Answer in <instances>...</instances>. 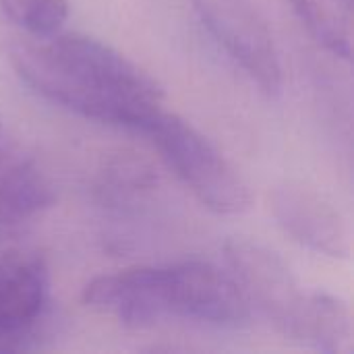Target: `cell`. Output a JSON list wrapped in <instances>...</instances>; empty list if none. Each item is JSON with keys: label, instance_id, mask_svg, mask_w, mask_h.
Segmentation results:
<instances>
[{"label": "cell", "instance_id": "6da1fadb", "mask_svg": "<svg viewBox=\"0 0 354 354\" xmlns=\"http://www.w3.org/2000/svg\"><path fill=\"white\" fill-rule=\"evenodd\" d=\"M10 62L39 95L97 122L143 133L162 110L164 87L156 77L83 33H56L44 46L17 44Z\"/></svg>", "mask_w": 354, "mask_h": 354}, {"label": "cell", "instance_id": "7a4b0ae2", "mask_svg": "<svg viewBox=\"0 0 354 354\" xmlns=\"http://www.w3.org/2000/svg\"><path fill=\"white\" fill-rule=\"evenodd\" d=\"M143 133L153 139L168 166L207 209L222 216L251 209L253 193L249 183L189 120L162 108Z\"/></svg>", "mask_w": 354, "mask_h": 354}, {"label": "cell", "instance_id": "3957f363", "mask_svg": "<svg viewBox=\"0 0 354 354\" xmlns=\"http://www.w3.org/2000/svg\"><path fill=\"white\" fill-rule=\"evenodd\" d=\"M224 255L249 307H255L282 336L299 340L309 295L286 261L270 247L245 236L226 241Z\"/></svg>", "mask_w": 354, "mask_h": 354}, {"label": "cell", "instance_id": "277c9868", "mask_svg": "<svg viewBox=\"0 0 354 354\" xmlns=\"http://www.w3.org/2000/svg\"><path fill=\"white\" fill-rule=\"evenodd\" d=\"M193 6L228 56L257 87L278 97L284 89V71L274 35L251 0H193Z\"/></svg>", "mask_w": 354, "mask_h": 354}, {"label": "cell", "instance_id": "5b68a950", "mask_svg": "<svg viewBox=\"0 0 354 354\" xmlns=\"http://www.w3.org/2000/svg\"><path fill=\"white\" fill-rule=\"evenodd\" d=\"M160 297L164 315L218 328H239L251 317V307L236 280L214 263L199 259L164 266Z\"/></svg>", "mask_w": 354, "mask_h": 354}, {"label": "cell", "instance_id": "8992f818", "mask_svg": "<svg viewBox=\"0 0 354 354\" xmlns=\"http://www.w3.org/2000/svg\"><path fill=\"white\" fill-rule=\"evenodd\" d=\"M270 209L278 226L309 251L332 259L351 255L344 218L315 189L292 180L282 183L270 193Z\"/></svg>", "mask_w": 354, "mask_h": 354}, {"label": "cell", "instance_id": "52a82bcc", "mask_svg": "<svg viewBox=\"0 0 354 354\" xmlns=\"http://www.w3.org/2000/svg\"><path fill=\"white\" fill-rule=\"evenodd\" d=\"M83 303L114 313L129 328H147L164 315L160 268H131L93 278L83 288Z\"/></svg>", "mask_w": 354, "mask_h": 354}, {"label": "cell", "instance_id": "ba28073f", "mask_svg": "<svg viewBox=\"0 0 354 354\" xmlns=\"http://www.w3.org/2000/svg\"><path fill=\"white\" fill-rule=\"evenodd\" d=\"M48 268L25 249L0 255V338L25 332L39 317L48 301Z\"/></svg>", "mask_w": 354, "mask_h": 354}, {"label": "cell", "instance_id": "9c48e42d", "mask_svg": "<svg viewBox=\"0 0 354 354\" xmlns=\"http://www.w3.org/2000/svg\"><path fill=\"white\" fill-rule=\"evenodd\" d=\"M54 203V191L37 164L6 135L0 120V230H12Z\"/></svg>", "mask_w": 354, "mask_h": 354}, {"label": "cell", "instance_id": "30bf717a", "mask_svg": "<svg viewBox=\"0 0 354 354\" xmlns=\"http://www.w3.org/2000/svg\"><path fill=\"white\" fill-rule=\"evenodd\" d=\"M299 340L322 353L351 354L354 348L351 307L330 292H311L307 297Z\"/></svg>", "mask_w": 354, "mask_h": 354}, {"label": "cell", "instance_id": "8fae6325", "mask_svg": "<svg viewBox=\"0 0 354 354\" xmlns=\"http://www.w3.org/2000/svg\"><path fill=\"white\" fill-rule=\"evenodd\" d=\"M290 6L319 46L342 60L353 58L351 29L334 8L322 0H290Z\"/></svg>", "mask_w": 354, "mask_h": 354}, {"label": "cell", "instance_id": "7c38bea8", "mask_svg": "<svg viewBox=\"0 0 354 354\" xmlns=\"http://www.w3.org/2000/svg\"><path fill=\"white\" fill-rule=\"evenodd\" d=\"M0 10L21 29L37 37H52L66 23L71 6L68 0H0Z\"/></svg>", "mask_w": 354, "mask_h": 354}, {"label": "cell", "instance_id": "4fadbf2b", "mask_svg": "<svg viewBox=\"0 0 354 354\" xmlns=\"http://www.w3.org/2000/svg\"><path fill=\"white\" fill-rule=\"evenodd\" d=\"M334 2H338V4H342L346 10H351L353 8V0H334Z\"/></svg>", "mask_w": 354, "mask_h": 354}]
</instances>
